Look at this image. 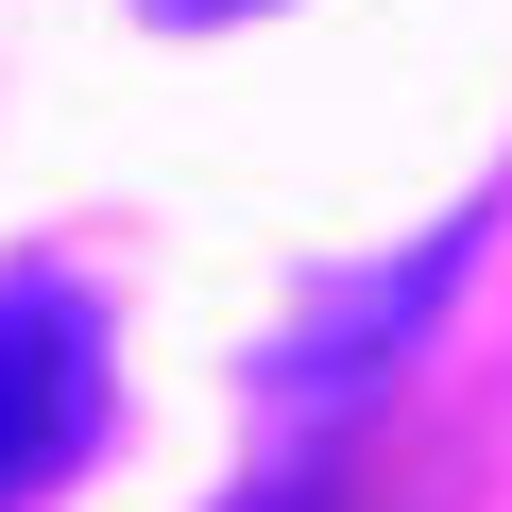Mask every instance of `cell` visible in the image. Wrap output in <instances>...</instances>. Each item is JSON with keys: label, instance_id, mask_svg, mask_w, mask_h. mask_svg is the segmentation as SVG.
<instances>
[{"label": "cell", "instance_id": "6da1fadb", "mask_svg": "<svg viewBox=\"0 0 512 512\" xmlns=\"http://www.w3.org/2000/svg\"><path fill=\"white\" fill-rule=\"evenodd\" d=\"M478 239H495V188L461 205V222H427L410 256H359V274H325L291 325H274V359H256V410H274V427H342L427 325H444V291L478 274Z\"/></svg>", "mask_w": 512, "mask_h": 512}, {"label": "cell", "instance_id": "7a4b0ae2", "mask_svg": "<svg viewBox=\"0 0 512 512\" xmlns=\"http://www.w3.org/2000/svg\"><path fill=\"white\" fill-rule=\"evenodd\" d=\"M103 410H120V325H103V291L52 274V256H18V274H0V512L69 495L86 444H103Z\"/></svg>", "mask_w": 512, "mask_h": 512}, {"label": "cell", "instance_id": "3957f363", "mask_svg": "<svg viewBox=\"0 0 512 512\" xmlns=\"http://www.w3.org/2000/svg\"><path fill=\"white\" fill-rule=\"evenodd\" d=\"M154 35H222V18H291V0H137Z\"/></svg>", "mask_w": 512, "mask_h": 512}]
</instances>
